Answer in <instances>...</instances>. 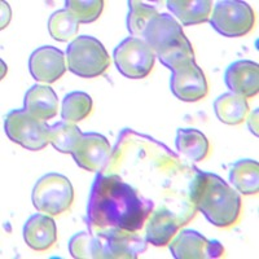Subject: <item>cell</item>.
Wrapping results in <instances>:
<instances>
[{
  "label": "cell",
  "mask_w": 259,
  "mask_h": 259,
  "mask_svg": "<svg viewBox=\"0 0 259 259\" xmlns=\"http://www.w3.org/2000/svg\"><path fill=\"white\" fill-rule=\"evenodd\" d=\"M153 212V202L142 197L121 177L97 175L90 192L87 221L90 230L122 228L139 232Z\"/></svg>",
  "instance_id": "obj_1"
},
{
  "label": "cell",
  "mask_w": 259,
  "mask_h": 259,
  "mask_svg": "<svg viewBox=\"0 0 259 259\" xmlns=\"http://www.w3.org/2000/svg\"><path fill=\"white\" fill-rule=\"evenodd\" d=\"M191 202L196 210L219 228H232L241 221L242 201L239 192L231 188L221 177L197 171L191 184Z\"/></svg>",
  "instance_id": "obj_2"
},
{
  "label": "cell",
  "mask_w": 259,
  "mask_h": 259,
  "mask_svg": "<svg viewBox=\"0 0 259 259\" xmlns=\"http://www.w3.org/2000/svg\"><path fill=\"white\" fill-rule=\"evenodd\" d=\"M143 40L152 48L156 57L168 70H174L184 62L194 60L191 41L177 20L168 13H158L148 24Z\"/></svg>",
  "instance_id": "obj_3"
},
{
  "label": "cell",
  "mask_w": 259,
  "mask_h": 259,
  "mask_svg": "<svg viewBox=\"0 0 259 259\" xmlns=\"http://www.w3.org/2000/svg\"><path fill=\"white\" fill-rule=\"evenodd\" d=\"M68 69L80 78L103 75L110 65L108 51L99 39L91 35L77 36L66 50Z\"/></svg>",
  "instance_id": "obj_4"
},
{
  "label": "cell",
  "mask_w": 259,
  "mask_h": 259,
  "mask_svg": "<svg viewBox=\"0 0 259 259\" xmlns=\"http://www.w3.org/2000/svg\"><path fill=\"white\" fill-rule=\"evenodd\" d=\"M31 200L39 212L57 217L70 210L74 202V188L65 175L50 172L36 182Z\"/></svg>",
  "instance_id": "obj_5"
},
{
  "label": "cell",
  "mask_w": 259,
  "mask_h": 259,
  "mask_svg": "<svg viewBox=\"0 0 259 259\" xmlns=\"http://www.w3.org/2000/svg\"><path fill=\"white\" fill-rule=\"evenodd\" d=\"M4 131L11 142L38 152L50 144V126L25 109L11 110L4 119Z\"/></svg>",
  "instance_id": "obj_6"
},
{
  "label": "cell",
  "mask_w": 259,
  "mask_h": 259,
  "mask_svg": "<svg viewBox=\"0 0 259 259\" xmlns=\"http://www.w3.org/2000/svg\"><path fill=\"white\" fill-rule=\"evenodd\" d=\"M255 13L246 2L223 0L218 2L210 15V25L227 38H240L254 29Z\"/></svg>",
  "instance_id": "obj_7"
},
{
  "label": "cell",
  "mask_w": 259,
  "mask_h": 259,
  "mask_svg": "<svg viewBox=\"0 0 259 259\" xmlns=\"http://www.w3.org/2000/svg\"><path fill=\"white\" fill-rule=\"evenodd\" d=\"M113 59L123 77L143 79L153 70L156 53L143 39L128 36L114 48Z\"/></svg>",
  "instance_id": "obj_8"
},
{
  "label": "cell",
  "mask_w": 259,
  "mask_h": 259,
  "mask_svg": "<svg viewBox=\"0 0 259 259\" xmlns=\"http://www.w3.org/2000/svg\"><path fill=\"white\" fill-rule=\"evenodd\" d=\"M100 242V259H135L147 250V244L136 232L122 228L91 230Z\"/></svg>",
  "instance_id": "obj_9"
},
{
  "label": "cell",
  "mask_w": 259,
  "mask_h": 259,
  "mask_svg": "<svg viewBox=\"0 0 259 259\" xmlns=\"http://www.w3.org/2000/svg\"><path fill=\"white\" fill-rule=\"evenodd\" d=\"M170 89L180 101L196 103L209 94V83L202 69L194 60H189L171 70Z\"/></svg>",
  "instance_id": "obj_10"
},
{
  "label": "cell",
  "mask_w": 259,
  "mask_h": 259,
  "mask_svg": "<svg viewBox=\"0 0 259 259\" xmlns=\"http://www.w3.org/2000/svg\"><path fill=\"white\" fill-rule=\"evenodd\" d=\"M172 256L177 259H217L226 255L223 245L218 240H209L200 232L184 230L168 244Z\"/></svg>",
  "instance_id": "obj_11"
},
{
  "label": "cell",
  "mask_w": 259,
  "mask_h": 259,
  "mask_svg": "<svg viewBox=\"0 0 259 259\" xmlns=\"http://www.w3.org/2000/svg\"><path fill=\"white\" fill-rule=\"evenodd\" d=\"M112 147L109 140L101 134H83L71 152L74 161L83 170L100 172L109 162Z\"/></svg>",
  "instance_id": "obj_12"
},
{
  "label": "cell",
  "mask_w": 259,
  "mask_h": 259,
  "mask_svg": "<svg viewBox=\"0 0 259 259\" xmlns=\"http://www.w3.org/2000/svg\"><path fill=\"white\" fill-rule=\"evenodd\" d=\"M66 56L61 50L52 46L36 48L30 55L29 70L38 82L55 83L66 73Z\"/></svg>",
  "instance_id": "obj_13"
},
{
  "label": "cell",
  "mask_w": 259,
  "mask_h": 259,
  "mask_svg": "<svg viewBox=\"0 0 259 259\" xmlns=\"http://www.w3.org/2000/svg\"><path fill=\"white\" fill-rule=\"evenodd\" d=\"M224 83L232 94L251 99L259 92V66L250 60H239L231 64L224 73Z\"/></svg>",
  "instance_id": "obj_14"
},
{
  "label": "cell",
  "mask_w": 259,
  "mask_h": 259,
  "mask_svg": "<svg viewBox=\"0 0 259 259\" xmlns=\"http://www.w3.org/2000/svg\"><path fill=\"white\" fill-rule=\"evenodd\" d=\"M184 224H187V222L170 211L167 207H159L148 218L145 241L154 246H166Z\"/></svg>",
  "instance_id": "obj_15"
},
{
  "label": "cell",
  "mask_w": 259,
  "mask_h": 259,
  "mask_svg": "<svg viewBox=\"0 0 259 259\" xmlns=\"http://www.w3.org/2000/svg\"><path fill=\"white\" fill-rule=\"evenodd\" d=\"M24 240L35 251H46L56 244L57 227L51 215H31L24 226Z\"/></svg>",
  "instance_id": "obj_16"
},
{
  "label": "cell",
  "mask_w": 259,
  "mask_h": 259,
  "mask_svg": "<svg viewBox=\"0 0 259 259\" xmlns=\"http://www.w3.org/2000/svg\"><path fill=\"white\" fill-rule=\"evenodd\" d=\"M24 104L29 114L43 122L56 117L59 110V99L50 85H32L25 95Z\"/></svg>",
  "instance_id": "obj_17"
},
{
  "label": "cell",
  "mask_w": 259,
  "mask_h": 259,
  "mask_svg": "<svg viewBox=\"0 0 259 259\" xmlns=\"http://www.w3.org/2000/svg\"><path fill=\"white\" fill-rule=\"evenodd\" d=\"M167 8L183 26L205 24L210 20L212 2L210 0H168Z\"/></svg>",
  "instance_id": "obj_18"
},
{
  "label": "cell",
  "mask_w": 259,
  "mask_h": 259,
  "mask_svg": "<svg viewBox=\"0 0 259 259\" xmlns=\"http://www.w3.org/2000/svg\"><path fill=\"white\" fill-rule=\"evenodd\" d=\"M249 104L246 99L232 92L221 95L214 101V112L217 118L224 124L237 126L246 119L249 114Z\"/></svg>",
  "instance_id": "obj_19"
},
{
  "label": "cell",
  "mask_w": 259,
  "mask_h": 259,
  "mask_svg": "<svg viewBox=\"0 0 259 259\" xmlns=\"http://www.w3.org/2000/svg\"><path fill=\"white\" fill-rule=\"evenodd\" d=\"M175 145L183 156L193 162L206 159L210 154V143L206 135L196 128H179Z\"/></svg>",
  "instance_id": "obj_20"
},
{
  "label": "cell",
  "mask_w": 259,
  "mask_h": 259,
  "mask_svg": "<svg viewBox=\"0 0 259 259\" xmlns=\"http://www.w3.org/2000/svg\"><path fill=\"white\" fill-rule=\"evenodd\" d=\"M230 182L241 194H256L259 192V163L254 159L237 161L231 167Z\"/></svg>",
  "instance_id": "obj_21"
},
{
  "label": "cell",
  "mask_w": 259,
  "mask_h": 259,
  "mask_svg": "<svg viewBox=\"0 0 259 259\" xmlns=\"http://www.w3.org/2000/svg\"><path fill=\"white\" fill-rule=\"evenodd\" d=\"M94 108L92 97L87 92L73 91L64 97L61 117L64 121L78 123L89 117Z\"/></svg>",
  "instance_id": "obj_22"
},
{
  "label": "cell",
  "mask_w": 259,
  "mask_h": 259,
  "mask_svg": "<svg viewBox=\"0 0 259 259\" xmlns=\"http://www.w3.org/2000/svg\"><path fill=\"white\" fill-rule=\"evenodd\" d=\"M83 133L75 123L60 121L50 126V143L61 153H70L74 150Z\"/></svg>",
  "instance_id": "obj_23"
},
{
  "label": "cell",
  "mask_w": 259,
  "mask_h": 259,
  "mask_svg": "<svg viewBox=\"0 0 259 259\" xmlns=\"http://www.w3.org/2000/svg\"><path fill=\"white\" fill-rule=\"evenodd\" d=\"M158 16V11L153 6L145 4L138 0L128 2V15H127V30L133 38L143 39L148 24Z\"/></svg>",
  "instance_id": "obj_24"
},
{
  "label": "cell",
  "mask_w": 259,
  "mask_h": 259,
  "mask_svg": "<svg viewBox=\"0 0 259 259\" xmlns=\"http://www.w3.org/2000/svg\"><path fill=\"white\" fill-rule=\"evenodd\" d=\"M50 35L57 41H68L75 39L79 31V22L68 9H59L53 12L48 20Z\"/></svg>",
  "instance_id": "obj_25"
},
{
  "label": "cell",
  "mask_w": 259,
  "mask_h": 259,
  "mask_svg": "<svg viewBox=\"0 0 259 259\" xmlns=\"http://www.w3.org/2000/svg\"><path fill=\"white\" fill-rule=\"evenodd\" d=\"M69 251L75 259H100V242L94 232L75 233L69 241Z\"/></svg>",
  "instance_id": "obj_26"
},
{
  "label": "cell",
  "mask_w": 259,
  "mask_h": 259,
  "mask_svg": "<svg viewBox=\"0 0 259 259\" xmlns=\"http://www.w3.org/2000/svg\"><path fill=\"white\" fill-rule=\"evenodd\" d=\"M65 6L79 24H91L100 17L104 9L103 0H66Z\"/></svg>",
  "instance_id": "obj_27"
},
{
  "label": "cell",
  "mask_w": 259,
  "mask_h": 259,
  "mask_svg": "<svg viewBox=\"0 0 259 259\" xmlns=\"http://www.w3.org/2000/svg\"><path fill=\"white\" fill-rule=\"evenodd\" d=\"M247 126L254 135L258 136V109H255L250 114V118L247 119Z\"/></svg>",
  "instance_id": "obj_28"
}]
</instances>
